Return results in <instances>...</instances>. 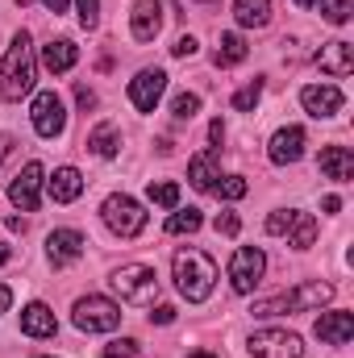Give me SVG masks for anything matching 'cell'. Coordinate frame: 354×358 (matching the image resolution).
<instances>
[{"label": "cell", "instance_id": "39", "mask_svg": "<svg viewBox=\"0 0 354 358\" xmlns=\"http://www.w3.org/2000/svg\"><path fill=\"white\" fill-rule=\"evenodd\" d=\"M76 104H80L84 113H88V108H96V92H92V88H84V84H80V88H76Z\"/></svg>", "mask_w": 354, "mask_h": 358}, {"label": "cell", "instance_id": "21", "mask_svg": "<svg viewBox=\"0 0 354 358\" xmlns=\"http://www.w3.org/2000/svg\"><path fill=\"white\" fill-rule=\"evenodd\" d=\"M321 176L334 183H351L354 179V155L346 146H325L321 150Z\"/></svg>", "mask_w": 354, "mask_h": 358}, {"label": "cell", "instance_id": "24", "mask_svg": "<svg viewBox=\"0 0 354 358\" xmlns=\"http://www.w3.org/2000/svg\"><path fill=\"white\" fill-rule=\"evenodd\" d=\"M234 17L242 29H263L271 21V0H234Z\"/></svg>", "mask_w": 354, "mask_h": 358}, {"label": "cell", "instance_id": "11", "mask_svg": "<svg viewBox=\"0 0 354 358\" xmlns=\"http://www.w3.org/2000/svg\"><path fill=\"white\" fill-rule=\"evenodd\" d=\"M42 183H46L42 163H25L21 176L8 183V200H13L21 213H38V204H42Z\"/></svg>", "mask_w": 354, "mask_h": 358}, {"label": "cell", "instance_id": "16", "mask_svg": "<svg viewBox=\"0 0 354 358\" xmlns=\"http://www.w3.org/2000/svg\"><path fill=\"white\" fill-rule=\"evenodd\" d=\"M317 67H321L330 80H346L354 71V46L342 42V38H338V42H325L321 55H317Z\"/></svg>", "mask_w": 354, "mask_h": 358}, {"label": "cell", "instance_id": "15", "mask_svg": "<svg viewBox=\"0 0 354 358\" xmlns=\"http://www.w3.org/2000/svg\"><path fill=\"white\" fill-rule=\"evenodd\" d=\"M129 34L138 42H155L163 34V4L159 0H138L129 13Z\"/></svg>", "mask_w": 354, "mask_h": 358}, {"label": "cell", "instance_id": "6", "mask_svg": "<svg viewBox=\"0 0 354 358\" xmlns=\"http://www.w3.org/2000/svg\"><path fill=\"white\" fill-rule=\"evenodd\" d=\"M100 217H104V225H108L117 238H138V234L146 229L142 204H138L134 196H125V192H113V196L100 204Z\"/></svg>", "mask_w": 354, "mask_h": 358}, {"label": "cell", "instance_id": "3", "mask_svg": "<svg viewBox=\"0 0 354 358\" xmlns=\"http://www.w3.org/2000/svg\"><path fill=\"white\" fill-rule=\"evenodd\" d=\"M171 267H176V287H179V296H183V300L200 304V300H208V296H213V287H217V263H213L204 250H196V246L179 250Z\"/></svg>", "mask_w": 354, "mask_h": 358}, {"label": "cell", "instance_id": "18", "mask_svg": "<svg viewBox=\"0 0 354 358\" xmlns=\"http://www.w3.org/2000/svg\"><path fill=\"white\" fill-rule=\"evenodd\" d=\"M76 59H80V50H76L71 38H59V42H46V46H42V67H46L50 76H67V71L76 67Z\"/></svg>", "mask_w": 354, "mask_h": 358}, {"label": "cell", "instance_id": "30", "mask_svg": "<svg viewBox=\"0 0 354 358\" xmlns=\"http://www.w3.org/2000/svg\"><path fill=\"white\" fill-rule=\"evenodd\" d=\"M351 13H354V0H321V17L330 25H346Z\"/></svg>", "mask_w": 354, "mask_h": 358}, {"label": "cell", "instance_id": "35", "mask_svg": "<svg viewBox=\"0 0 354 358\" xmlns=\"http://www.w3.org/2000/svg\"><path fill=\"white\" fill-rule=\"evenodd\" d=\"M76 4H80V25L96 29L100 25V0H76Z\"/></svg>", "mask_w": 354, "mask_h": 358}, {"label": "cell", "instance_id": "26", "mask_svg": "<svg viewBox=\"0 0 354 358\" xmlns=\"http://www.w3.org/2000/svg\"><path fill=\"white\" fill-rule=\"evenodd\" d=\"M313 242H317V221H313V213H296L292 225H288V246H292V250H309Z\"/></svg>", "mask_w": 354, "mask_h": 358}, {"label": "cell", "instance_id": "19", "mask_svg": "<svg viewBox=\"0 0 354 358\" xmlns=\"http://www.w3.org/2000/svg\"><path fill=\"white\" fill-rule=\"evenodd\" d=\"M55 329H59V321H55V313L42 300H34V304L21 308V334H29V338H55Z\"/></svg>", "mask_w": 354, "mask_h": 358}, {"label": "cell", "instance_id": "27", "mask_svg": "<svg viewBox=\"0 0 354 358\" xmlns=\"http://www.w3.org/2000/svg\"><path fill=\"white\" fill-rule=\"evenodd\" d=\"M200 225H204L200 208H176V213L167 217V234H196Z\"/></svg>", "mask_w": 354, "mask_h": 358}, {"label": "cell", "instance_id": "37", "mask_svg": "<svg viewBox=\"0 0 354 358\" xmlns=\"http://www.w3.org/2000/svg\"><path fill=\"white\" fill-rule=\"evenodd\" d=\"M242 229V221H238V213H221L217 217V234H225V238H234Z\"/></svg>", "mask_w": 354, "mask_h": 358}, {"label": "cell", "instance_id": "12", "mask_svg": "<svg viewBox=\"0 0 354 358\" xmlns=\"http://www.w3.org/2000/svg\"><path fill=\"white\" fill-rule=\"evenodd\" d=\"M304 146H309L304 129H300V125H283V129H275V138H271V146H267V159H271L275 167H292V163L304 159Z\"/></svg>", "mask_w": 354, "mask_h": 358}, {"label": "cell", "instance_id": "42", "mask_svg": "<svg viewBox=\"0 0 354 358\" xmlns=\"http://www.w3.org/2000/svg\"><path fill=\"white\" fill-rule=\"evenodd\" d=\"M8 155H13V138H8V134H0V163H4Z\"/></svg>", "mask_w": 354, "mask_h": 358}, {"label": "cell", "instance_id": "32", "mask_svg": "<svg viewBox=\"0 0 354 358\" xmlns=\"http://www.w3.org/2000/svg\"><path fill=\"white\" fill-rule=\"evenodd\" d=\"M171 113H176V121H192L200 113V96L196 92H179L176 100H171Z\"/></svg>", "mask_w": 354, "mask_h": 358}, {"label": "cell", "instance_id": "7", "mask_svg": "<svg viewBox=\"0 0 354 358\" xmlns=\"http://www.w3.org/2000/svg\"><path fill=\"white\" fill-rule=\"evenodd\" d=\"M246 350L255 358H300L304 355V342L292 329H255Z\"/></svg>", "mask_w": 354, "mask_h": 358}, {"label": "cell", "instance_id": "29", "mask_svg": "<svg viewBox=\"0 0 354 358\" xmlns=\"http://www.w3.org/2000/svg\"><path fill=\"white\" fill-rule=\"evenodd\" d=\"M217 179H221V183H213V192H217L221 200H242V196L250 192V183L242 176H217Z\"/></svg>", "mask_w": 354, "mask_h": 358}, {"label": "cell", "instance_id": "10", "mask_svg": "<svg viewBox=\"0 0 354 358\" xmlns=\"http://www.w3.org/2000/svg\"><path fill=\"white\" fill-rule=\"evenodd\" d=\"M163 92H167V71L163 67H142L129 80V100H134L138 113H155L159 100H163Z\"/></svg>", "mask_w": 354, "mask_h": 358}, {"label": "cell", "instance_id": "28", "mask_svg": "<svg viewBox=\"0 0 354 358\" xmlns=\"http://www.w3.org/2000/svg\"><path fill=\"white\" fill-rule=\"evenodd\" d=\"M259 100H263V80H250L246 88L234 92V108H238V113H255Z\"/></svg>", "mask_w": 354, "mask_h": 358}, {"label": "cell", "instance_id": "8", "mask_svg": "<svg viewBox=\"0 0 354 358\" xmlns=\"http://www.w3.org/2000/svg\"><path fill=\"white\" fill-rule=\"evenodd\" d=\"M263 271H267V255L259 246H238L234 259H229V283H234V292L238 296H250L259 287Z\"/></svg>", "mask_w": 354, "mask_h": 358}, {"label": "cell", "instance_id": "13", "mask_svg": "<svg viewBox=\"0 0 354 358\" xmlns=\"http://www.w3.org/2000/svg\"><path fill=\"white\" fill-rule=\"evenodd\" d=\"M300 104H304V113L309 117H334V113H342V104H346V96L338 84H309V88L300 92Z\"/></svg>", "mask_w": 354, "mask_h": 358}, {"label": "cell", "instance_id": "25", "mask_svg": "<svg viewBox=\"0 0 354 358\" xmlns=\"http://www.w3.org/2000/svg\"><path fill=\"white\" fill-rule=\"evenodd\" d=\"M242 59H246V38L242 34H221L217 50H213V63L225 71V67H238Z\"/></svg>", "mask_w": 354, "mask_h": 358}, {"label": "cell", "instance_id": "5", "mask_svg": "<svg viewBox=\"0 0 354 358\" xmlns=\"http://www.w3.org/2000/svg\"><path fill=\"white\" fill-rule=\"evenodd\" d=\"M121 304L117 300H108V296H84V300H76V308H71V321H76V329H84V334H113L117 325H121Z\"/></svg>", "mask_w": 354, "mask_h": 358}, {"label": "cell", "instance_id": "2", "mask_svg": "<svg viewBox=\"0 0 354 358\" xmlns=\"http://www.w3.org/2000/svg\"><path fill=\"white\" fill-rule=\"evenodd\" d=\"M334 300V283L325 279H309V283H296L292 292H279V296H267L255 300V317H283V313H313V308H325Z\"/></svg>", "mask_w": 354, "mask_h": 358}, {"label": "cell", "instance_id": "20", "mask_svg": "<svg viewBox=\"0 0 354 358\" xmlns=\"http://www.w3.org/2000/svg\"><path fill=\"white\" fill-rule=\"evenodd\" d=\"M46 192H50L55 204H71V200H80V192H84V176H80L76 167H59L55 176L46 179Z\"/></svg>", "mask_w": 354, "mask_h": 358}, {"label": "cell", "instance_id": "36", "mask_svg": "<svg viewBox=\"0 0 354 358\" xmlns=\"http://www.w3.org/2000/svg\"><path fill=\"white\" fill-rule=\"evenodd\" d=\"M196 50H200V46H196V38H192V34H179L176 46H171V55H176V59H192Z\"/></svg>", "mask_w": 354, "mask_h": 358}, {"label": "cell", "instance_id": "41", "mask_svg": "<svg viewBox=\"0 0 354 358\" xmlns=\"http://www.w3.org/2000/svg\"><path fill=\"white\" fill-rule=\"evenodd\" d=\"M67 4H71V0H42V8H46V13H55V17H59V13H67Z\"/></svg>", "mask_w": 354, "mask_h": 358}, {"label": "cell", "instance_id": "33", "mask_svg": "<svg viewBox=\"0 0 354 358\" xmlns=\"http://www.w3.org/2000/svg\"><path fill=\"white\" fill-rule=\"evenodd\" d=\"M104 358H138V342L134 338H117L104 346Z\"/></svg>", "mask_w": 354, "mask_h": 358}, {"label": "cell", "instance_id": "22", "mask_svg": "<svg viewBox=\"0 0 354 358\" xmlns=\"http://www.w3.org/2000/svg\"><path fill=\"white\" fill-rule=\"evenodd\" d=\"M217 155H221V146H208L204 155H196L187 163V179H192L196 192H213V183H217Z\"/></svg>", "mask_w": 354, "mask_h": 358}, {"label": "cell", "instance_id": "44", "mask_svg": "<svg viewBox=\"0 0 354 358\" xmlns=\"http://www.w3.org/2000/svg\"><path fill=\"white\" fill-rule=\"evenodd\" d=\"M8 304H13V292H8V287L0 283V313H8Z\"/></svg>", "mask_w": 354, "mask_h": 358}, {"label": "cell", "instance_id": "14", "mask_svg": "<svg viewBox=\"0 0 354 358\" xmlns=\"http://www.w3.org/2000/svg\"><path fill=\"white\" fill-rule=\"evenodd\" d=\"M84 234L80 229H55L50 238H46V259L55 263V267H67V263H76V259H84Z\"/></svg>", "mask_w": 354, "mask_h": 358}, {"label": "cell", "instance_id": "47", "mask_svg": "<svg viewBox=\"0 0 354 358\" xmlns=\"http://www.w3.org/2000/svg\"><path fill=\"white\" fill-rule=\"evenodd\" d=\"M187 358H217V355H208V350H200V355H187Z\"/></svg>", "mask_w": 354, "mask_h": 358}, {"label": "cell", "instance_id": "45", "mask_svg": "<svg viewBox=\"0 0 354 358\" xmlns=\"http://www.w3.org/2000/svg\"><path fill=\"white\" fill-rule=\"evenodd\" d=\"M292 4H296V8H317L321 0H292Z\"/></svg>", "mask_w": 354, "mask_h": 358}, {"label": "cell", "instance_id": "43", "mask_svg": "<svg viewBox=\"0 0 354 358\" xmlns=\"http://www.w3.org/2000/svg\"><path fill=\"white\" fill-rule=\"evenodd\" d=\"M321 208H325V213H338V208H342V200H338V196H325V200H321Z\"/></svg>", "mask_w": 354, "mask_h": 358}, {"label": "cell", "instance_id": "1", "mask_svg": "<svg viewBox=\"0 0 354 358\" xmlns=\"http://www.w3.org/2000/svg\"><path fill=\"white\" fill-rule=\"evenodd\" d=\"M34 80H38V55H34V42L29 34H13L4 59H0V100L17 104L34 92Z\"/></svg>", "mask_w": 354, "mask_h": 358}, {"label": "cell", "instance_id": "4", "mask_svg": "<svg viewBox=\"0 0 354 358\" xmlns=\"http://www.w3.org/2000/svg\"><path fill=\"white\" fill-rule=\"evenodd\" d=\"M108 283L121 296V304H155V296H159V275L146 263H129V267L113 271Z\"/></svg>", "mask_w": 354, "mask_h": 358}, {"label": "cell", "instance_id": "48", "mask_svg": "<svg viewBox=\"0 0 354 358\" xmlns=\"http://www.w3.org/2000/svg\"><path fill=\"white\" fill-rule=\"evenodd\" d=\"M34 358H59V355H34Z\"/></svg>", "mask_w": 354, "mask_h": 358}, {"label": "cell", "instance_id": "17", "mask_svg": "<svg viewBox=\"0 0 354 358\" xmlns=\"http://www.w3.org/2000/svg\"><path fill=\"white\" fill-rule=\"evenodd\" d=\"M313 334H317L325 346H346L354 338V317L351 313H321L317 325H313Z\"/></svg>", "mask_w": 354, "mask_h": 358}, {"label": "cell", "instance_id": "31", "mask_svg": "<svg viewBox=\"0 0 354 358\" xmlns=\"http://www.w3.org/2000/svg\"><path fill=\"white\" fill-rule=\"evenodd\" d=\"M146 196H150V204H159V208H179V187L176 183H150Z\"/></svg>", "mask_w": 354, "mask_h": 358}, {"label": "cell", "instance_id": "40", "mask_svg": "<svg viewBox=\"0 0 354 358\" xmlns=\"http://www.w3.org/2000/svg\"><path fill=\"white\" fill-rule=\"evenodd\" d=\"M208 142H213V146H221V142H225V125H221V121H213V125H208Z\"/></svg>", "mask_w": 354, "mask_h": 358}, {"label": "cell", "instance_id": "34", "mask_svg": "<svg viewBox=\"0 0 354 358\" xmlns=\"http://www.w3.org/2000/svg\"><path fill=\"white\" fill-rule=\"evenodd\" d=\"M292 217H296V208H279V213H271L267 217V234H288V225H292Z\"/></svg>", "mask_w": 354, "mask_h": 358}, {"label": "cell", "instance_id": "23", "mask_svg": "<svg viewBox=\"0 0 354 358\" xmlns=\"http://www.w3.org/2000/svg\"><path fill=\"white\" fill-rule=\"evenodd\" d=\"M88 150L96 159H113L117 150H121V134H117V125L113 121H100L96 129L88 134Z\"/></svg>", "mask_w": 354, "mask_h": 358}, {"label": "cell", "instance_id": "38", "mask_svg": "<svg viewBox=\"0 0 354 358\" xmlns=\"http://www.w3.org/2000/svg\"><path fill=\"white\" fill-rule=\"evenodd\" d=\"M150 321H155V325H171V321H176V308H171V304H159V308L150 313Z\"/></svg>", "mask_w": 354, "mask_h": 358}, {"label": "cell", "instance_id": "9", "mask_svg": "<svg viewBox=\"0 0 354 358\" xmlns=\"http://www.w3.org/2000/svg\"><path fill=\"white\" fill-rule=\"evenodd\" d=\"M29 121H34L38 138H59V134L67 129L63 96H59V92H38V96H34V108H29Z\"/></svg>", "mask_w": 354, "mask_h": 358}, {"label": "cell", "instance_id": "46", "mask_svg": "<svg viewBox=\"0 0 354 358\" xmlns=\"http://www.w3.org/2000/svg\"><path fill=\"white\" fill-rule=\"evenodd\" d=\"M8 259H13V250H8V246H0V267H4Z\"/></svg>", "mask_w": 354, "mask_h": 358}]
</instances>
